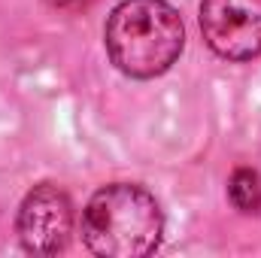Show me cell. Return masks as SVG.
Returning a JSON list of instances; mask_svg holds the SVG:
<instances>
[{
  "label": "cell",
  "mask_w": 261,
  "mask_h": 258,
  "mask_svg": "<svg viewBox=\"0 0 261 258\" xmlns=\"http://www.w3.org/2000/svg\"><path fill=\"white\" fill-rule=\"evenodd\" d=\"M161 207L137 183H113L91 194L82 213V240L100 258H143L158 249Z\"/></svg>",
  "instance_id": "7a4b0ae2"
},
{
  "label": "cell",
  "mask_w": 261,
  "mask_h": 258,
  "mask_svg": "<svg viewBox=\"0 0 261 258\" xmlns=\"http://www.w3.org/2000/svg\"><path fill=\"white\" fill-rule=\"evenodd\" d=\"M18 240L34 255H58L64 252L73 234V203L61 186L40 183L24 194L18 207Z\"/></svg>",
  "instance_id": "277c9868"
},
{
  "label": "cell",
  "mask_w": 261,
  "mask_h": 258,
  "mask_svg": "<svg viewBox=\"0 0 261 258\" xmlns=\"http://www.w3.org/2000/svg\"><path fill=\"white\" fill-rule=\"evenodd\" d=\"M52 9H61V12H79V9H85L91 0H46Z\"/></svg>",
  "instance_id": "8992f818"
},
{
  "label": "cell",
  "mask_w": 261,
  "mask_h": 258,
  "mask_svg": "<svg viewBox=\"0 0 261 258\" xmlns=\"http://www.w3.org/2000/svg\"><path fill=\"white\" fill-rule=\"evenodd\" d=\"M228 197L240 213H258L261 210V176L249 167H237L228 183Z\"/></svg>",
  "instance_id": "5b68a950"
},
{
  "label": "cell",
  "mask_w": 261,
  "mask_h": 258,
  "mask_svg": "<svg viewBox=\"0 0 261 258\" xmlns=\"http://www.w3.org/2000/svg\"><path fill=\"white\" fill-rule=\"evenodd\" d=\"M200 34L225 61H249L261 55V0H203Z\"/></svg>",
  "instance_id": "3957f363"
},
{
  "label": "cell",
  "mask_w": 261,
  "mask_h": 258,
  "mask_svg": "<svg viewBox=\"0 0 261 258\" xmlns=\"http://www.w3.org/2000/svg\"><path fill=\"white\" fill-rule=\"evenodd\" d=\"M103 40L110 61L125 76L152 79L176 64L186 28L167 0H122L107 18Z\"/></svg>",
  "instance_id": "6da1fadb"
}]
</instances>
